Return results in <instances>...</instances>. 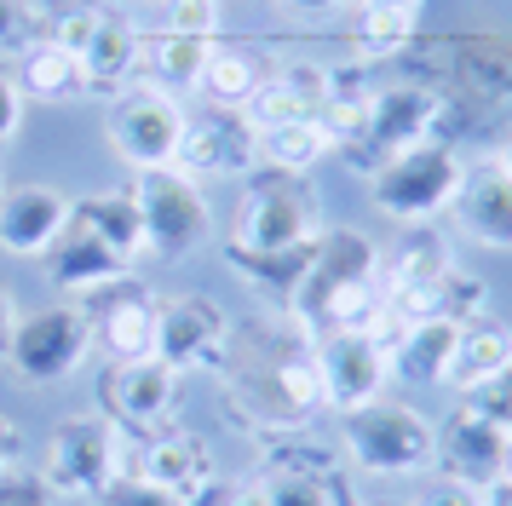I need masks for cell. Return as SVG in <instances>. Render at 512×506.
Masks as SVG:
<instances>
[{
    "label": "cell",
    "mask_w": 512,
    "mask_h": 506,
    "mask_svg": "<svg viewBox=\"0 0 512 506\" xmlns=\"http://www.w3.org/2000/svg\"><path fill=\"white\" fill-rule=\"evenodd\" d=\"M455 219L472 242L484 248H512V179L501 173V161H484V167H466L461 190H455Z\"/></svg>",
    "instance_id": "15"
},
{
    "label": "cell",
    "mask_w": 512,
    "mask_h": 506,
    "mask_svg": "<svg viewBox=\"0 0 512 506\" xmlns=\"http://www.w3.org/2000/svg\"><path fill=\"white\" fill-rule=\"evenodd\" d=\"M18 455H24V437H18V426H12V420L0 414V478H6L12 466H18Z\"/></svg>",
    "instance_id": "36"
},
{
    "label": "cell",
    "mask_w": 512,
    "mask_h": 506,
    "mask_svg": "<svg viewBox=\"0 0 512 506\" xmlns=\"http://www.w3.org/2000/svg\"><path fill=\"white\" fill-rule=\"evenodd\" d=\"M87 351H93V317L75 305H47V311L18 317L6 340V363L29 386H58L87 363Z\"/></svg>",
    "instance_id": "2"
},
{
    "label": "cell",
    "mask_w": 512,
    "mask_h": 506,
    "mask_svg": "<svg viewBox=\"0 0 512 506\" xmlns=\"http://www.w3.org/2000/svg\"><path fill=\"white\" fill-rule=\"evenodd\" d=\"M139 478H150L156 489L179 495V501H196V489L213 478V455H208V443H202V437L173 432V437H162V443L139 460Z\"/></svg>",
    "instance_id": "18"
},
{
    "label": "cell",
    "mask_w": 512,
    "mask_h": 506,
    "mask_svg": "<svg viewBox=\"0 0 512 506\" xmlns=\"http://www.w3.org/2000/svg\"><path fill=\"white\" fill-rule=\"evenodd\" d=\"M501 483H512V437L501 443Z\"/></svg>",
    "instance_id": "42"
},
{
    "label": "cell",
    "mask_w": 512,
    "mask_h": 506,
    "mask_svg": "<svg viewBox=\"0 0 512 506\" xmlns=\"http://www.w3.org/2000/svg\"><path fill=\"white\" fill-rule=\"evenodd\" d=\"M512 368V328L501 317H472L455 328V351H449V368H443V386H455L466 397L472 386H484L495 374Z\"/></svg>",
    "instance_id": "17"
},
{
    "label": "cell",
    "mask_w": 512,
    "mask_h": 506,
    "mask_svg": "<svg viewBox=\"0 0 512 506\" xmlns=\"http://www.w3.org/2000/svg\"><path fill=\"white\" fill-rule=\"evenodd\" d=\"M47 489L58 495H104L121 478V426L104 414H70L47 437Z\"/></svg>",
    "instance_id": "3"
},
{
    "label": "cell",
    "mask_w": 512,
    "mask_h": 506,
    "mask_svg": "<svg viewBox=\"0 0 512 506\" xmlns=\"http://www.w3.org/2000/svg\"><path fill=\"white\" fill-rule=\"evenodd\" d=\"M351 6H403V12H415L420 0H351Z\"/></svg>",
    "instance_id": "41"
},
{
    "label": "cell",
    "mask_w": 512,
    "mask_h": 506,
    "mask_svg": "<svg viewBox=\"0 0 512 506\" xmlns=\"http://www.w3.org/2000/svg\"><path fill=\"white\" fill-rule=\"evenodd\" d=\"M0 190H6V184H0Z\"/></svg>",
    "instance_id": "45"
},
{
    "label": "cell",
    "mask_w": 512,
    "mask_h": 506,
    "mask_svg": "<svg viewBox=\"0 0 512 506\" xmlns=\"http://www.w3.org/2000/svg\"><path fill=\"white\" fill-rule=\"evenodd\" d=\"M98 506H190V501L167 495V489H156L150 478H116L104 495H98Z\"/></svg>",
    "instance_id": "32"
},
{
    "label": "cell",
    "mask_w": 512,
    "mask_h": 506,
    "mask_svg": "<svg viewBox=\"0 0 512 506\" xmlns=\"http://www.w3.org/2000/svg\"><path fill=\"white\" fill-rule=\"evenodd\" d=\"M363 506H397V501H363Z\"/></svg>",
    "instance_id": "44"
},
{
    "label": "cell",
    "mask_w": 512,
    "mask_h": 506,
    "mask_svg": "<svg viewBox=\"0 0 512 506\" xmlns=\"http://www.w3.org/2000/svg\"><path fill=\"white\" fill-rule=\"evenodd\" d=\"M225 351V311L213 299H173L156 311V357L167 368H213Z\"/></svg>",
    "instance_id": "12"
},
{
    "label": "cell",
    "mask_w": 512,
    "mask_h": 506,
    "mask_svg": "<svg viewBox=\"0 0 512 506\" xmlns=\"http://www.w3.org/2000/svg\"><path fill=\"white\" fill-rule=\"evenodd\" d=\"M461 173H466V161L426 138V144H409L403 156H392L374 173V202L386 207L392 219L420 225V219H432V213H443V207L455 202Z\"/></svg>",
    "instance_id": "5"
},
{
    "label": "cell",
    "mask_w": 512,
    "mask_h": 506,
    "mask_svg": "<svg viewBox=\"0 0 512 506\" xmlns=\"http://www.w3.org/2000/svg\"><path fill=\"white\" fill-rule=\"evenodd\" d=\"M167 35H190V41H213L219 29V0H162Z\"/></svg>",
    "instance_id": "29"
},
{
    "label": "cell",
    "mask_w": 512,
    "mask_h": 506,
    "mask_svg": "<svg viewBox=\"0 0 512 506\" xmlns=\"http://www.w3.org/2000/svg\"><path fill=\"white\" fill-rule=\"evenodd\" d=\"M254 127L242 110H213L208 115H185V138H179V173L190 179H219V173H242L254 161Z\"/></svg>",
    "instance_id": "10"
},
{
    "label": "cell",
    "mask_w": 512,
    "mask_h": 506,
    "mask_svg": "<svg viewBox=\"0 0 512 506\" xmlns=\"http://www.w3.org/2000/svg\"><path fill=\"white\" fill-rule=\"evenodd\" d=\"M340 437H346V455L363 466V472H380V478H409V472H426L432 466V449H438V432L432 420L409 403H369V409L340 414Z\"/></svg>",
    "instance_id": "1"
},
{
    "label": "cell",
    "mask_w": 512,
    "mask_h": 506,
    "mask_svg": "<svg viewBox=\"0 0 512 506\" xmlns=\"http://www.w3.org/2000/svg\"><path fill=\"white\" fill-rule=\"evenodd\" d=\"M0 506H52V489L35 466H12L0 478Z\"/></svg>",
    "instance_id": "33"
},
{
    "label": "cell",
    "mask_w": 512,
    "mask_h": 506,
    "mask_svg": "<svg viewBox=\"0 0 512 506\" xmlns=\"http://www.w3.org/2000/svg\"><path fill=\"white\" fill-rule=\"evenodd\" d=\"M133 202H139V219H144V253L179 259V253H190L208 236V202H202L196 179L179 173V167L144 173V184L133 190Z\"/></svg>",
    "instance_id": "6"
},
{
    "label": "cell",
    "mask_w": 512,
    "mask_h": 506,
    "mask_svg": "<svg viewBox=\"0 0 512 506\" xmlns=\"http://www.w3.org/2000/svg\"><path fill=\"white\" fill-rule=\"evenodd\" d=\"M70 219H75V225H87L98 242H110L116 253H127V259H139V253H144V219H139L133 190L98 196V202H75Z\"/></svg>",
    "instance_id": "23"
},
{
    "label": "cell",
    "mask_w": 512,
    "mask_h": 506,
    "mask_svg": "<svg viewBox=\"0 0 512 506\" xmlns=\"http://www.w3.org/2000/svg\"><path fill=\"white\" fill-rule=\"evenodd\" d=\"M179 138H185V110L179 98L162 87H144V81H127L110 104V144L127 167L139 173H156V167H173L179 161Z\"/></svg>",
    "instance_id": "4"
},
{
    "label": "cell",
    "mask_w": 512,
    "mask_h": 506,
    "mask_svg": "<svg viewBox=\"0 0 512 506\" xmlns=\"http://www.w3.org/2000/svg\"><path fill=\"white\" fill-rule=\"evenodd\" d=\"M415 506H489V489H478V483H461V478H432V483L415 495Z\"/></svg>",
    "instance_id": "34"
},
{
    "label": "cell",
    "mask_w": 512,
    "mask_h": 506,
    "mask_svg": "<svg viewBox=\"0 0 512 506\" xmlns=\"http://www.w3.org/2000/svg\"><path fill=\"white\" fill-rule=\"evenodd\" d=\"M58 46H70L87 87H127L133 69H139V35L121 18H104V12H75V18L58 23Z\"/></svg>",
    "instance_id": "9"
},
{
    "label": "cell",
    "mask_w": 512,
    "mask_h": 506,
    "mask_svg": "<svg viewBox=\"0 0 512 506\" xmlns=\"http://www.w3.org/2000/svg\"><path fill=\"white\" fill-rule=\"evenodd\" d=\"M455 328L461 322H415L403 345L392 351V374L397 380H443V368H449V351H455Z\"/></svg>",
    "instance_id": "26"
},
{
    "label": "cell",
    "mask_w": 512,
    "mask_h": 506,
    "mask_svg": "<svg viewBox=\"0 0 512 506\" xmlns=\"http://www.w3.org/2000/svg\"><path fill=\"white\" fill-rule=\"evenodd\" d=\"M254 150L265 167H277V173H311L317 161L334 150V138L323 133V121H282V127H265L254 133Z\"/></svg>",
    "instance_id": "22"
},
{
    "label": "cell",
    "mask_w": 512,
    "mask_h": 506,
    "mask_svg": "<svg viewBox=\"0 0 512 506\" xmlns=\"http://www.w3.org/2000/svg\"><path fill=\"white\" fill-rule=\"evenodd\" d=\"M236 242H242V253H259V259L305 253L311 242H317V207H311V196H305L300 184L282 173V179L248 190Z\"/></svg>",
    "instance_id": "7"
},
{
    "label": "cell",
    "mask_w": 512,
    "mask_h": 506,
    "mask_svg": "<svg viewBox=\"0 0 512 506\" xmlns=\"http://www.w3.org/2000/svg\"><path fill=\"white\" fill-rule=\"evenodd\" d=\"M340 6H351V0H282V12H294V18H334Z\"/></svg>",
    "instance_id": "37"
},
{
    "label": "cell",
    "mask_w": 512,
    "mask_h": 506,
    "mask_svg": "<svg viewBox=\"0 0 512 506\" xmlns=\"http://www.w3.org/2000/svg\"><path fill=\"white\" fill-rule=\"evenodd\" d=\"M156 311H162V305H150L144 294L116 299V305L104 311V322H98V351H104L110 363L156 357Z\"/></svg>",
    "instance_id": "21"
},
{
    "label": "cell",
    "mask_w": 512,
    "mask_h": 506,
    "mask_svg": "<svg viewBox=\"0 0 512 506\" xmlns=\"http://www.w3.org/2000/svg\"><path fill=\"white\" fill-rule=\"evenodd\" d=\"M489 506H512V483H495L489 489Z\"/></svg>",
    "instance_id": "40"
},
{
    "label": "cell",
    "mask_w": 512,
    "mask_h": 506,
    "mask_svg": "<svg viewBox=\"0 0 512 506\" xmlns=\"http://www.w3.org/2000/svg\"><path fill=\"white\" fill-rule=\"evenodd\" d=\"M461 403L478 414L484 426H495L501 437H512V368L507 374H495V380H484V386H472Z\"/></svg>",
    "instance_id": "28"
},
{
    "label": "cell",
    "mask_w": 512,
    "mask_h": 506,
    "mask_svg": "<svg viewBox=\"0 0 512 506\" xmlns=\"http://www.w3.org/2000/svg\"><path fill=\"white\" fill-rule=\"evenodd\" d=\"M409 29H415V12H403V6H357V23H351V35L363 52H397V46L409 41Z\"/></svg>",
    "instance_id": "27"
},
{
    "label": "cell",
    "mask_w": 512,
    "mask_h": 506,
    "mask_svg": "<svg viewBox=\"0 0 512 506\" xmlns=\"http://www.w3.org/2000/svg\"><path fill=\"white\" fill-rule=\"evenodd\" d=\"M47 271L58 288H70V294H93V288H110V282H121V276L133 271V259L127 253H116L110 242H98L87 225H64V236L47 248Z\"/></svg>",
    "instance_id": "16"
},
{
    "label": "cell",
    "mask_w": 512,
    "mask_h": 506,
    "mask_svg": "<svg viewBox=\"0 0 512 506\" xmlns=\"http://www.w3.org/2000/svg\"><path fill=\"white\" fill-rule=\"evenodd\" d=\"M225 506H271V495H265V483H248V489H236Z\"/></svg>",
    "instance_id": "39"
},
{
    "label": "cell",
    "mask_w": 512,
    "mask_h": 506,
    "mask_svg": "<svg viewBox=\"0 0 512 506\" xmlns=\"http://www.w3.org/2000/svg\"><path fill=\"white\" fill-rule=\"evenodd\" d=\"M208 46L213 41H190V35H156V41L139 46V69H133V81L144 87H162V92H196V75L208 64Z\"/></svg>",
    "instance_id": "19"
},
{
    "label": "cell",
    "mask_w": 512,
    "mask_h": 506,
    "mask_svg": "<svg viewBox=\"0 0 512 506\" xmlns=\"http://www.w3.org/2000/svg\"><path fill=\"white\" fill-rule=\"evenodd\" d=\"M317 386H323V409L351 414V409H369L386 397V380H392V363L386 351H374L363 334H323L317 351Z\"/></svg>",
    "instance_id": "8"
},
{
    "label": "cell",
    "mask_w": 512,
    "mask_h": 506,
    "mask_svg": "<svg viewBox=\"0 0 512 506\" xmlns=\"http://www.w3.org/2000/svg\"><path fill=\"white\" fill-rule=\"evenodd\" d=\"M47 41V23L35 18L29 0H0V52H24V46Z\"/></svg>",
    "instance_id": "30"
},
{
    "label": "cell",
    "mask_w": 512,
    "mask_h": 506,
    "mask_svg": "<svg viewBox=\"0 0 512 506\" xmlns=\"http://www.w3.org/2000/svg\"><path fill=\"white\" fill-rule=\"evenodd\" d=\"M501 443L507 437L495 432V426H484L461 403V409L449 414V426L438 432L432 466H438V478H461V483H478V489H495L501 483Z\"/></svg>",
    "instance_id": "13"
},
{
    "label": "cell",
    "mask_w": 512,
    "mask_h": 506,
    "mask_svg": "<svg viewBox=\"0 0 512 506\" xmlns=\"http://www.w3.org/2000/svg\"><path fill=\"white\" fill-rule=\"evenodd\" d=\"M70 196L52 184H24V190H0V248L18 259H47V248L70 225Z\"/></svg>",
    "instance_id": "11"
},
{
    "label": "cell",
    "mask_w": 512,
    "mask_h": 506,
    "mask_svg": "<svg viewBox=\"0 0 512 506\" xmlns=\"http://www.w3.org/2000/svg\"><path fill=\"white\" fill-rule=\"evenodd\" d=\"M179 397V368H167L162 357H139V363H116L104 374V409L121 426H150L162 420Z\"/></svg>",
    "instance_id": "14"
},
{
    "label": "cell",
    "mask_w": 512,
    "mask_h": 506,
    "mask_svg": "<svg viewBox=\"0 0 512 506\" xmlns=\"http://www.w3.org/2000/svg\"><path fill=\"white\" fill-rule=\"evenodd\" d=\"M12 328H18V305H12L6 288H0V351H6V340H12Z\"/></svg>",
    "instance_id": "38"
},
{
    "label": "cell",
    "mask_w": 512,
    "mask_h": 506,
    "mask_svg": "<svg viewBox=\"0 0 512 506\" xmlns=\"http://www.w3.org/2000/svg\"><path fill=\"white\" fill-rule=\"evenodd\" d=\"M18 92L24 98H41V104H64V98H75V92L87 87V75H81V64H75L70 46H58L47 35V41L24 46V58H18Z\"/></svg>",
    "instance_id": "20"
},
{
    "label": "cell",
    "mask_w": 512,
    "mask_h": 506,
    "mask_svg": "<svg viewBox=\"0 0 512 506\" xmlns=\"http://www.w3.org/2000/svg\"><path fill=\"white\" fill-rule=\"evenodd\" d=\"M495 161H501V173H507V179H512V138H507V144H501V156H495Z\"/></svg>",
    "instance_id": "43"
},
{
    "label": "cell",
    "mask_w": 512,
    "mask_h": 506,
    "mask_svg": "<svg viewBox=\"0 0 512 506\" xmlns=\"http://www.w3.org/2000/svg\"><path fill=\"white\" fill-rule=\"evenodd\" d=\"M265 81L254 64V52H236V46H208V64L196 75V92L208 98L213 110H242L254 87Z\"/></svg>",
    "instance_id": "24"
},
{
    "label": "cell",
    "mask_w": 512,
    "mask_h": 506,
    "mask_svg": "<svg viewBox=\"0 0 512 506\" xmlns=\"http://www.w3.org/2000/svg\"><path fill=\"white\" fill-rule=\"evenodd\" d=\"M449 271H455V259H449L438 230H409V236L380 259V288H397V282H443Z\"/></svg>",
    "instance_id": "25"
},
{
    "label": "cell",
    "mask_w": 512,
    "mask_h": 506,
    "mask_svg": "<svg viewBox=\"0 0 512 506\" xmlns=\"http://www.w3.org/2000/svg\"><path fill=\"white\" fill-rule=\"evenodd\" d=\"M265 495H271V506H334V495H328V483L317 478V472H282V478L265 483Z\"/></svg>",
    "instance_id": "31"
},
{
    "label": "cell",
    "mask_w": 512,
    "mask_h": 506,
    "mask_svg": "<svg viewBox=\"0 0 512 506\" xmlns=\"http://www.w3.org/2000/svg\"><path fill=\"white\" fill-rule=\"evenodd\" d=\"M18 121H24V92H18V81L0 69V144L18 133Z\"/></svg>",
    "instance_id": "35"
}]
</instances>
